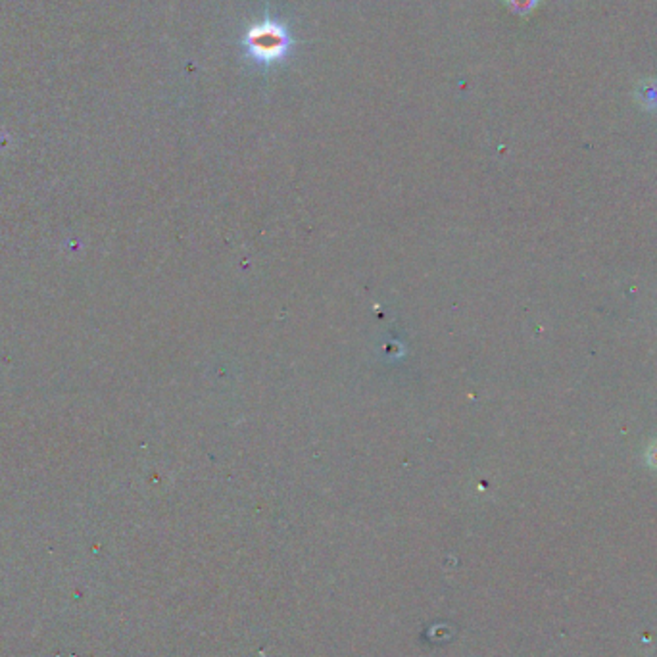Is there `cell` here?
Returning a JSON list of instances; mask_svg holds the SVG:
<instances>
[{"label":"cell","mask_w":657,"mask_h":657,"mask_svg":"<svg viewBox=\"0 0 657 657\" xmlns=\"http://www.w3.org/2000/svg\"><path fill=\"white\" fill-rule=\"evenodd\" d=\"M245 45L248 54L258 62H275L281 60L291 47V37L286 29L279 26L277 21L266 20L258 26L250 27L246 33Z\"/></svg>","instance_id":"1"},{"label":"cell","mask_w":657,"mask_h":657,"mask_svg":"<svg viewBox=\"0 0 657 657\" xmlns=\"http://www.w3.org/2000/svg\"><path fill=\"white\" fill-rule=\"evenodd\" d=\"M534 2L537 0H510L511 8H515L517 12H527V10H531L534 6Z\"/></svg>","instance_id":"2"},{"label":"cell","mask_w":657,"mask_h":657,"mask_svg":"<svg viewBox=\"0 0 657 657\" xmlns=\"http://www.w3.org/2000/svg\"><path fill=\"white\" fill-rule=\"evenodd\" d=\"M648 461L657 469V442L648 450Z\"/></svg>","instance_id":"4"},{"label":"cell","mask_w":657,"mask_h":657,"mask_svg":"<svg viewBox=\"0 0 657 657\" xmlns=\"http://www.w3.org/2000/svg\"><path fill=\"white\" fill-rule=\"evenodd\" d=\"M644 102L657 106V86H653V89H646V91H644Z\"/></svg>","instance_id":"3"}]
</instances>
